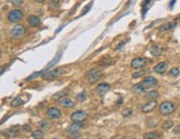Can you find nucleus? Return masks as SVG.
<instances>
[{"label":"nucleus","instance_id":"39","mask_svg":"<svg viewBox=\"0 0 180 139\" xmlns=\"http://www.w3.org/2000/svg\"><path fill=\"white\" fill-rule=\"evenodd\" d=\"M30 129V126H25L22 127V130H29Z\"/></svg>","mask_w":180,"mask_h":139},{"label":"nucleus","instance_id":"14","mask_svg":"<svg viewBox=\"0 0 180 139\" xmlns=\"http://www.w3.org/2000/svg\"><path fill=\"white\" fill-rule=\"evenodd\" d=\"M82 126H84L82 122H72L71 125L69 126V128H68V132L69 134H77L82 128Z\"/></svg>","mask_w":180,"mask_h":139},{"label":"nucleus","instance_id":"24","mask_svg":"<svg viewBox=\"0 0 180 139\" xmlns=\"http://www.w3.org/2000/svg\"><path fill=\"white\" fill-rule=\"evenodd\" d=\"M32 138L34 139H43V131L40 130V129H37V130H34L32 131Z\"/></svg>","mask_w":180,"mask_h":139},{"label":"nucleus","instance_id":"29","mask_svg":"<svg viewBox=\"0 0 180 139\" xmlns=\"http://www.w3.org/2000/svg\"><path fill=\"white\" fill-rule=\"evenodd\" d=\"M10 2L15 6V7H20L24 4V0H10Z\"/></svg>","mask_w":180,"mask_h":139},{"label":"nucleus","instance_id":"6","mask_svg":"<svg viewBox=\"0 0 180 139\" xmlns=\"http://www.w3.org/2000/svg\"><path fill=\"white\" fill-rule=\"evenodd\" d=\"M63 72V68L60 67V68H56L54 70H50V71H45L43 75H42V78L45 80H51L54 78H57L59 77L61 74Z\"/></svg>","mask_w":180,"mask_h":139},{"label":"nucleus","instance_id":"37","mask_svg":"<svg viewBox=\"0 0 180 139\" xmlns=\"http://www.w3.org/2000/svg\"><path fill=\"white\" fill-rule=\"evenodd\" d=\"M150 1H151V0H145V1H143V7H146L147 4H149Z\"/></svg>","mask_w":180,"mask_h":139},{"label":"nucleus","instance_id":"35","mask_svg":"<svg viewBox=\"0 0 180 139\" xmlns=\"http://www.w3.org/2000/svg\"><path fill=\"white\" fill-rule=\"evenodd\" d=\"M173 132H175V134H180V125H178V126L173 129Z\"/></svg>","mask_w":180,"mask_h":139},{"label":"nucleus","instance_id":"23","mask_svg":"<svg viewBox=\"0 0 180 139\" xmlns=\"http://www.w3.org/2000/svg\"><path fill=\"white\" fill-rule=\"evenodd\" d=\"M24 102H25V101H24V99H21L20 97H17V98H15V99H13V100L10 102V106L15 108V107H19V106L22 105Z\"/></svg>","mask_w":180,"mask_h":139},{"label":"nucleus","instance_id":"12","mask_svg":"<svg viewBox=\"0 0 180 139\" xmlns=\"http://www.w3.org/2000/svg\"><path fill=\"white\" fill-rule=\"evenodd\" d=\"M110 89V85L109 84H106V82H102V84H99L98 86L96 87V93L98 95H105L107 91Z\"/></svg>","mask_w":180,"mask_h":139},{"label":"nucleus","instance_id":"18","mask_svg":"<svg viewBox=\"0 0 180 139\" xmlns=\"http://www.w3.org/2000/svg\"><path fill=\"white\" fill-rule=\"evenodd\" d=\"M150 52L152 56L158 57V56H160L163 52V49H162V47H160L159 45H154V46L150 48Z\"/></svg>","mask_w":180,"mask_h":139},{"label":"nucleus","instance_id":"7","mask_svg":"<svg viewBox=\"0 0 180 139\" xmlns=\"http://www.w3.org/2000/svg\"><path fill=\"white\" fill-rule=\"evenodd\" d=\"M26 35V28L25 26L22 25H17L15 26L11 31H10V36L12 38H21Z\"/></svg>","mask_w":180,"mask_h":139},{"label":"nucleus","instance_id":"5","mask_svg":"<svg viewBox=\"0 0 180 139\" xmlns=\"http://www.w3.org/2000/svg\"><path fill=\"white\" fill-rule=\"evenodd\" d=\"M87 118H88V113H86L84 110H77L70 116L72 122H82Z\"/></svg>","mask_w":180,"mask_h":139},{"label":"nucleus","instance_id":"33","mask_svg":"<svg viewBox=\"0 0 180 139\" xmlns=\"http://www.w3.org/2000/svg\"><path fill=\"white\" fill-rule=\"evenodd\" d=\"M59 4V0H49V4L51 7H56Z\"/></svg>","mask_w":180,"mask_h":139},{"label":"nucleus","instance_id":"26","mask_svg":"<svg viewBox=\"0 0 180 139\" xmlns=\"http://www.w3.org/2000/svg\"><path fill=\"white\" fill-rule=\"evenodd\" d=\"M46 71V70H43V71H38V72H35V74H32V75H30L29 77H28V78H27V81H30V80L31 79H35V78H36V77H38V76H42V75H43V72Z\"/></svg>","mask_w":180,"mask_h":139},{"label":"nucleus","instance_id":"21","mask_svg":"<svg viewBox=\"0 0 180 139\" xmlns=\"http://www.w3.org/2000/svg\"><path fill=\"white\" fill-rule=\"evenodd\" d=\"M145 139H159L160 134L158 131H150V132H147L146 135L143 136Z\"/></svg>","mask_w":180,"mask_h":139},{"label":"nucleus","instance_id":"27","mask_svg":"<svg viewBox=\"0 0 180 139\" xmlns=\"http://www.w3.org/2000/svg\"><path fill=\"white\" fill-rule=\"evenodd\" d=\"M86 98H87V93H86V91H81L80 93H78L77 95V99L79 101H84V100H86Z\"/></svg>","mask_w":180,"mask_h":139},{"label":"nucleus","instance_id":"22","mask_svg":"<svg viewBox=\"0 0 180 139\" xmlns=\"http://www.w3.org/2000/svg\"><path fill=\"white\" fill-rule=\"evenodd\" d=\"M60 58H61V51H60V52H58V55L56 56V57H54V59H52V60H51V61H50V63H48V66H47V67H46V69H49V68L54 67V65L57 63V61H59V59H60Z\"/></svg>","mask_w":180,"mask_h":139},{"label":"nucleus","instance_id":"30","mask_svg":"<svg viewBox=\"0 0 180 139\" xmlns=\"http://www.w3.org/2000/svg\"><path fill=\"white\" fill-rule=\"evenodd\" d=\"M143 75H145V71H143V70H140V71L134 72V74H132V77H134V78H138V77H141L143 76Z\"/></svg>","mask_w":180,"mask_h":139},{"label":"nucleus","instance_id":"36","mask_svg":"<svg viewBox=\"0 0 180 139\" xmlns=\"http://www.w3.org/2000/svg\"><path fill=\"white\" fill-rule=\"evenodd\" d=\"M40 126H42L43 128H47V127H48V124H47L46 121H41L40 122Z\"/></svg>","mask_w":180,"mask_h":139},{"label":"nucleus","instance_id":"40","mask_svg":"<svg viewBox=\"0 0 180 139\" xmlns=\"http://www.w3.org/2000/svg\"><path fill=\"white\" fill-rule=\"evenodd\" d=\"M175 2H176V0H171V2H170V8H172V7H173Z\"/></svg>","mask_w":180,"mask_h":139},{"label":"nucleus","instance_id":"32","mask_svg":"<svg viewBox=\"0 0 180 139\" xmlns=\"http://www.w3.org/2000/svg\"><path fill=\"white\" fill-rule=\"evenodd\" d=\"M131 114H132V111H131L130 109H126V110H123V111H122V116H123V117H129Z\"/></svg>","mask_w":180,"mask_h":139},{"label":"nucleus","instance_id":"15","mask_svg":"<svg viewBox=\"0 0 180 139\" xmlns=\"http://www.w3.org/2000/svg\"><path fill=\"white\" fill-rule=\"evenodd\" d=\"M168 68V63L167 61H162V63H157L155 66V68H154V70H155V72H157V74H163V72L167 70Z\"/></svg>","mask_w":180,"mask_h":139},{"label":"nucleus","instance_id":"16","mask_svg":"<svg viewBox=\"0 0 180 139\" xmlns=\"http://www.w3.org/2000/svg\"><path fill=\"white\" fill-rule=\"evenodd\" d=\"M177 20H173V21H170V22H167L165 25L160 26L159 27V31L160 32H165V31H168V30H171L172 28H175L177 26Z\"/></svg>","mask_w":180,"mask_h":139},{"label":"nucleus","instance_id":"11","mask_svg":"<svg viewBox=\"0 0 180 139\" xmlns=\"http://www.w3.org/2000/svg\"><path fill=\"white\" fill-rule=\"evenodd\" d=\"M158 106V102H157V100H150L148 104H146V105L143 107V113H145V114H148V113H151L152 110L156 109V107Z\"/></svg>","mask_w":180,"mask_h":139},{"label":"nucleus","instance_id":"20","mask_svg":"<svg viewBox=\"0 0 180 139\" xmlns=\"http://www.w3.org/2000/svg\"><path fill=\"white\" fill-rule=\"evenodd\" d=\"M69 93V89L68 88H65L63 90H61V91H58L57 93H54V96H52V98H54V100H59L60 98L62 97H66V95Z\"/></svg>","mask_w":180,"mask_h":139},{"label":"nucleus","instance_id":"25","mask_svg":"<svg viewBox=\"0 0 180 139\" xmlns=\"http://www.w3.org/2000/svg\"><path fill=\"white\" fill-rule=\"evenodd\" d=\"M168 74H169V76H171V77H177L180 74L179 68H177V67L171 68V69L169 70V72H168Z\"/></svg>","mask_w":180,"mask_h":139},{"label":"nucleus","instance_id":"28","mask_svg":"<svg viewBox=\"0 0 180 139\" xmlns=\"http://www.w3.org/2000/svg\"><path fill=\"white\" fill-rule=\"evenodd\" d=\"M172 126H173V122L171 120H167V121L163 122L162 128L163 129H170V128H172Z\"/></svg>","mask_w":180,"mask_h":139},{"label":"nucleus","instance_id":"9","mask_svg":"<svg viewBox=\"0 0 180 139\" xmlns=\"http://www.w3.org/2000/svg\"><path fill=\"white\" fill-rule=\"evenodd\" d=\"M46 116L47 118L49 119H58L61 117V110L57 107H50V108L47 109Z\"/></svg>","mask_w":180,"mask_h":139},{"label":"nucleus","instance_id":"19","mask_svg":"<svg viewBox=\"0 0 180 139\" xmlns=\"http://www.w3.org/2000/svg\"><path fill=\"white\" fill-rule=\"evenodd\" d=\"M158 97H159V93L157 90H151L149 93H147L146 96H145V98L148 100H156Z\"/></svg>","mask_w":180,"mask_h":139},{"label":"nucleus","instance_id":"1","mask_svg":"<svg viewBox=\"0 0 180 139\" xmlns=\"http://www.w3.org/2000/svg\"><path fill=\"white\" fill-rule=\"evenodd\" d=\"M157 84H158V80L156 79L155 77L148 76V77H146L141 82L134 85V87H132V89H134V93H143V91H146L147 89H149V88H151V87L156 86Z\"/></svg>","mask_w":180,"mask_h":139},{"label":"nucleus","instance_id":"38","mask_svg":"<svg viewBox=\"0 0 180 139\" xmlns=\"http://www.w3.org/2000/svg\"><path fill=\"white\" fill-rule=\"evenodd\" d=\"M122 102H123V99H122V98H120V99L118 100V102H117V104H116V105L119 106V105H120V104H122Z\"/></svg>","mask_w":180,"mask_h":139},{"label":"nucleus","instance_id":"4","mask_svg":"<svg viewBox=\"0 0 180 139\" xmlns=\"http://www.w3.org/2000/svg\"><path fill=\"white\" fill-rule=\"evenodd\" d=\"M8 21L9 22H12V24H16V22H19V21L24 18V11L20 10V9H13L10 13H8Z\"/></svg>","mask_w":180,"mask_h":139},{"label":"nucleus","instance_id":"8","mask_svg":"<svg viewBox=\"0 0 180 139\" xmlns=\"http://www.w3.org/2000/svg\"><path fill=\"white\" fill-rule=\"evenodd\" d=\"M148 63H149V59H147L145 57H138L131 61V67L134 69H141L145 66H147Z\"/></svg>","mask_w":180,"mask_h":139},{"label":"nucleus","instance_id":"10","mask_svg":"<svg viewBox=\"0 0 180 139\" xmlns=\"http://www.w3.org/2000/svg\"><path fill=\"white\" fill-rule=\"evenodd\" d=\"M58 102H59V105L61 106V107H63V108H72V107L75 106V102L68 97L60 98L58 100Z\"/></svg>","mask_w":180,"mask_h":139},{"label":"nucleus","instance_id":"13","mask_svg":"<svg viewBox=\"0 0 180 139\" xmlns=\"http://www.w3.org/2000/svg\"><path fill=\"white\" fill-rule=\"evenodd\" d=\"M19 126H15V127H11V128H9L7 129L6 131H4V135H6L7 137L9 138H11V137H16V136L19 135Z\"/></svg>","mask_w":180,"mask_h":139},{"label":"nucleus","instance_id":"31","mask_svg":"<svg viewBox=\"0 0 180 139\" xmlns=\"http://www.w3.org/2000/svg\"><path fill=\"white\" fill-rule=\"evenodd\" d=\"M111 63H112V61L109 59V58H104V59L101 60V65H102V66H108V65H110Z\"/></svg>","mask_w":180,"mask_h":139},{"label":"nucleus","instance_id":"17","mask_svg":"<svg viewBox=\"0 0 180 139\" xmlns=\"http://www.w3.org/2000/svg\"><path fill=\"white\" fill-rule=\"evenodd\" d=\"M28 25L30 27H39L40 26V19L38 16H35V15H31L28 17Z\"/></svg>","mask_w":180,"mask_h":139},{"label":"nucleus","instance_id":"41","mask_svg":"<svg viewBox=\"0 0 180 139\" xmlns=\"http://www.w3.org/2000/svg\"><path fill=\"white\" fill-rule=\"evenodd\" d=\"M36 1H37V2H39V4H40V2H43V1H45V0H36Z\"/></svg>","mask_w":180,"mask_h":139},{"label":"nucleus","instance_id":"34","mask_svg":"<svg viewBox=\"0 0 180 139\" xmlns=\"http://www.w3.org/2000/svg\"><path fill=\"white\" fill-rule=\"evenodd\" d=\"M90 7H91V4H89L88 6H87V7L84 8V11H82V13H81V15H84V13H88V11H89V9H90Z\"/></svg>","mask_w":180,"mask_h":139},{"label":"nucleus","instance_id":"2","mask_svg":"<svg viewBox=\"0 0 180 139\" xmlns=\"http://www.w3.org/2000/svg\"><path fill=\"white\" fill-rule=\"evenodd\" d=\"M177 106L172 102V101H163L162 104L159 106V113L163 116L172 114L176 110Z\"/></svg>","mask_w":180,"mask_h":139},{"label":"nucleus","instance_id":"3","mask_svg":"<svg viewBox=\"0 0 180 139\" xmlns=\"http://www.w3.org/2000/svg\"><path fill=\"white\" fill-rule=\"evenodd\" d=\"M101 77H102V72L97 69H91L86 74V79L90 85H95L96 82H98L101 79Z\"/></svg>","mask_w":180,"mask_h":139}]
</instances>
